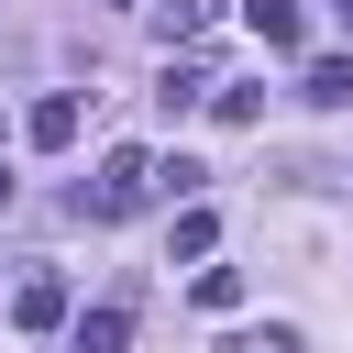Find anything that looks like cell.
<instances>
[{"label": "cell", "instance_id": "obj_4", "mask_svg": "<svg viewBox=\"0 0 353 353\" xmlns=\"http://www.w3.org/2000/svg\"><path fill=\"white\" fill-rule=\"evenodd\" d=\"M11 320H22V331H55V320H66V276H22V287H11Z\"/></svg>", "mask_w": 353, "mask_h": 353}, {"label": "cell", "instance_id": "obj_7", "mask_svg": "<svg viewBox=\"0 0 353 353\" xmlns=\"http://www.w3.org/2000/svg\"><path fill=\"white\" fill-rule=\"evenodd\" d=\"M298 99H320V110H342V99H353V55H320V66L298 77Z\"/></svg>", "mask_w": 353, "mask_h": 353}, {"label": "cell", "instance_id": "obj_13", "mask_svg": "<svg viewBox=\"0 0 353 353\" xmlns=\"http://www.w3.org/2000/svg\"><path fill=\"white\" fill-rule=\"evenodd\" d=\"M110 11H132V0H110Z\"/></svg>", "mask_w": 353, "mask_h": 353}, {"label": "cell", "instance_id": "obj_2", "mask_svg": "<svg viewBox=\"0 0 353 353\" xmlns=\"http://www.w3.org/2000/svg\"><path fill=\"white\" fill-rule=\"evenodd\" d=\"M243 22L265 33V55H298V44H309V11H298V0H243Z\"/></svg>", "mask_w": 353, "mask_h": 353}, {"label": "cell", "instance_id": "obj_8", "mask_svg": "<svg viewBox=\"0 0 353 353\" xmlns=\"http://www.w3.org/2000/svg\"><path fill=\"white\" fill-rule=\"evenodd\" d=\"M210 11H221V0H165L154 22H165V44H199V33H210Z\"/></svg>", "mask_w": 353, "mask_h": 353}, {"label": "cell", "instance_id": "obj_1", "mask_svg": "<svg viewBox=\"0 0 353 353\" xmlns=\"http://www.w3.org/2000/svg\"><path fill=\"white\" fill-rule=\"evenodd\" d=\"M143 199H154V154L143 143H110L99 176H77V221H132Z\"/></svg>", "mask_w": 353, "mask_h": 353}, {"label": "cell", "instance_id": "obj_11", "mask_svg": "<svg viewBox=\"0 0 353 353\" xmlns=\"http://www.w3.org/2000/svg\"><path fill=\"white\" fill-rule=\"evenodd\" d=\"M331 11H342V22H353V0H331Z\"/></svg>", "mask_w": 353, "mask_h": 353}, {"label": "cell", "instance_id": "obj_6", "mask_svg": "<svg viewBox=\"0 0 353 353\" xmlns=\"http://www.w3.org/2000/svg\"><path fill=\"white\" fill-rule=\"evenodd\" d=\"M121 342H132V309H121V298H110V309H88V320H77V353H121Z\"/></svg>", "mask_w": 353, "mask_h": 353}, {"label": "cell", "instance_id": "obj_5", "mask_svg": "<svg viewBox=\"0 0 353 353\" xmlns=\"http://www.w3.org/2000/svg\"><path fill=\"white\" fill-rule=\"evenodd\" d=\"M210 88H221V77H210L199 55H165V77H154V99H165V110H188V99H210Z\"/></svg>", "mask_w": 353, "mask_h": 353}, {"label": "cell", "instance_id": "obj_3", "mask_svg": "<svg viewBox=\"0 0 353 353\" xmlns=\"http://www.w3.org/2000/svg\"><path fill=\"white\" fill-rule=\"evenodd\" d=\"M22 132H33V154H66V143H77V88L33 99V121H22Z\"/></svg>", "mask_w": 353, "mask_h": 353}, {"label": "cell", "instance_id": "obj_10", "mask_svg": "<svg viewBox=\"0 0 353 353\" xmlns=\"http://www.w3.org/2000/svg\"><path fill=\"white\" fill-rule=\"evenodd\" d=\"M199 309H243V276L232 265H199Z\"/></svg>", "mask_w": 353, "mask_h": 353}, {"label": "cell", "instance_id": "obj_9", "mask_svg": "<svg viewBox=\"0 0 353 353\" xmlns=\"http://www.w3.org/2000/svg\"><path fill=\"white\" fill-rule=\"evenodd\" d=\"M221 353H309V342H298V331H287V320H254V331H232V342H221Z\"/></svg>", "mask_w": 353, "mask_h": 353}, {"label": "cell", "instance_id": "obj_12", "mask_svg": "<svg viewBox=\"0 0 353 353\" xmlns=\"http://www.w3.org/2000/svg\"><path fill=\"white\" fill-rule=\"evenodd\" d=\"M0 199H11V165H0Z\"/></svg>", "mask_w": 353, "mask_h": 353}]
</instances>
